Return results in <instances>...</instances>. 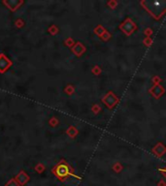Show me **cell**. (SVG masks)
I'll use <instances>...</instances> for the list:
<instances>
[{
	"mask_svg": "<svg viewBox=\"0 0 166 186\" xmlns=\"http://www.w3.org/2000/svg\"><path fill=\"white\" fill-rule=\"evenodd\" d=\"M6 186H20L16 181H15L14 179H12V180H10L8 183L6 184Z\"/></svg>",
	"mask_w": 166,
	"mask_h": 186,
	"instance_id": "cell-3",
	"label": "cell"
},
{
	"mask_svg": "<svg viewBox=\"0 0 166 186\" xmlns=\"http://www.w3.org/2000/svg\"><path fill=\"white\" fill-rule=\"evenodd\" d=\"M17 180H18L19 182H20V184L24 185V183H26V182H27V180H28V176H26V174H25L24 173H21L17 176Z\"/></svg>",
	"mask_w": 166,
	"mask_h": 186,
	"instance_id": "cell-2",
	"label": "cell"
},
{
	"mask_svg": "<svg viewBox=\"0 0 166 186\" xmlns=\"http://www.w3.org/2000/svg\"><path fill=\"white\" fill-rule=\"evenodd\" d=\"M161 172H162V173L164 174V176L166 177V170H161Z\"/></svg>",
	"mask_w": 166,
	"mask_h": 186,
	"instance_id": "cell-4",
	"label": "cell"
},
{
	"mask_svg": "<svg viewBox=\"0 0 166 186\" xmlns=\"http://www.w3.org/2000/svg\"><path fill=\"white\" fill-rule=\"evenodd\" d=\"M158 186H165V184L163 183V182H160V183L158 184Z\"/></svg>",
	"mask_w": 166,
	"mask_h": 186,
	"instance_id": "cell-5",
	"label": "cell"
},
{
	"mask_svg": "<svg viewBox=\"0 0 166 186\" xmlns=\"http://www.w3.org/2000/svg\"><path fill=\"white\" fill-rule=\"evenodd\" d=\"M53 172L60 180L66 179L69 176L72 174V170L70 169V167L67 164H65V163H60L59 165H57Z\"/></svg>",
	"mask_w": 166,
	"mask_h": 186,
	"instance_id": "cell-1",
	"label": "cell"
}]
</instances>
